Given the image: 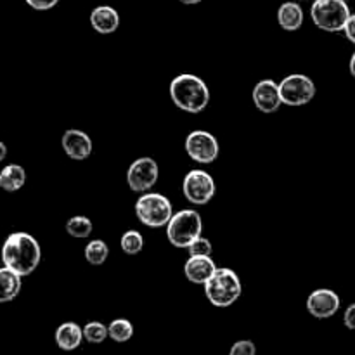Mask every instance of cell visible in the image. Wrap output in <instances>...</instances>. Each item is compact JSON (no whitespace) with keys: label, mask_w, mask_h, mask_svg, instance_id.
I'll return each instance as SVG.
<instances>
[{"label":"cell","mask_w":355,"mask_h":355,"mask_svg":"<svg viewBox=\"0 0 355 355\" xmlns=\"http://www.w3.org/2000/svg\"><path fill=\"white\" fill-rule=\"evenodd\" d=\"M2 263L19 276L26 277L37 270L42 262V248L28 232H12L2 246Z\"/></svg>","instance_id":"1"},{"label":"cell","mask_w":355,"mask_h":355,"mask_svg":"<svg viewBox=\"0 0 355 355\" xmlns=\"http://www.w3.org/2000/svg\"><path fill=\"white\" fill-rule=\"evenodd\" d=\"M170 97L180 111L198 114L203 113L210 104V89L198 75L182 73L170 83Z\"/></svg>","instance_id":"2"},{"label":"cell","mask_w":355,"mask_h":355,"mask_svg":"<svg viewBox=\"0 0 355 355\" xmlns=\"http://www.w3.org/2000/svg\"><path fill=\"white\" fill-rule=\"evenodd\" d=\"M205 297L214 307L225 309L234 305L243 293V284L236 270L229 267H218L214 276L203 284Z\"/></svg>","instance_id":"3"},{"label":"cell","mask_w":355,"mask_h":355,"mask_svg":"<svg viewBox=\"0 0 355 355\" xmlns=\"http://www.w3.org/2000/svg\"><path fill=\"white\" fill-rule=\"evenodd\" d=\"M134 210L139 222L151 229L166 227L173 217L172 201L159 193L141 194L135 201Z\"/></svg>","instance_id":"4"},{"label":"cell","mask_w":355,"mask_h":355,"mask_svg":"<svg viewBox=\"0 0 355 355\" xmlns=\"http://www.w3.org/2000/svg\"><path fill=\"white\" fill-rule=\"evenodd\" d=\"M203 232V220L196 210H180L173 214L166 225V239L175 248H186Z\"/></svg>","instance_id":"5"},{"label":"cell","mask_w":355,"mask_h":355,"mask_svg":"<svg viewBox=\"0 0 355 355\" xmlns=\"http://www.w3.org/2000/svg\"><path fill=\"white\" fill-rule=\"evenodd\" d=\"M350 16L352 12L347 0H315L311 7V17L315 26L329 33L343 31Z\"/></svg>","instance_id":"6"},{"label":"cell","mask_w":355,"mask_h":355,"mask_svg":"<svg viewBox=\"0 0 355 355\" xmlns=\"http://www.w3.org/2000/svg\"><path fill=\"white\" fill-rule=\"evenodd\" d=\"M279 90L283 104L291 107L305 106L315 97L314 80L307 75H302V73L284 76L279 82Z\"/></svg>","instance_id":"7"},{"label":"cell","mask_w":355,"mask_h":355,"mask_svg":"<svg viewBox=\"0 0 355 355\" xmlns=\"http://www.w3.org/2000/svg\"><path fill=\"white\" fill-rule=\"evenodd\" d=\"M215 191H217V186H215L214 177L201 168L187 172L182 180L184 196L191 205H196V207L210 203L215 196Z\"/></svg>","instance_id":"8"},{"label":"cell","mask_w":355,"mask_h":355,"mask_svg":"<svg viewBox=\"0 0 355 355\" xmlns=\"http://www.w3.org/2000/svg\"><path fill=\"white\" fill-rule=\"evenodd\" d=\"M159 177V168L156 159L149 156H142L132 162L127 170V184L134 193L144 194L149 193L156 186Z\"/></svg>","instance_id":"9"},{"label":"cell","mask_w":355,"mask_h":355,"mask_svg":"<svg viewBox=\"0 0 355 355\" xmlns=\"http://www.w3.org/2000/svg\"><path fill=\"white\" fill-rule=\"evenodd\" d=\"M186 153L194 163L210 165L218 158L220 146L217 137L207 130H193L186 137Z\"/></svg>","instance_id":"10"},{"label":"cell","mask_w":355,"mask_h":355,"mask_svg":"<svg viewBox=\"0 0 355 355\" xmlns=\"http://www.w3.org/2000/svg\"><path fill=\"white\" fill-rule=\"evenodd\" d=\"M340 297L329 288L314 290L307 298V311L315 319H329L340 311Z\"/></svg>","instance_id":"11"},{"label":"cell","mask_w":355,"mask_h":355,"mask_svg":"<svg viewBox=\"0 0 355 355\" xmlns=\"http://www.w3.org/2000/svg\"><path fill=\"white\" fill-rule=\"evenodd\" d=\"M253 103L260 113H276L283 104V97H281L279 83L274 82L272 78L260 80L253 89Z\"/></svg>","instance_id":"12"},{"label":"cell","mask_w":355,"mask_h":355,"mask_svg":"<svg viewBox=\"0 0 355 355\" xmlns=\"http://www.w3.org/2000/svg\"><path fill=\"white\" fill-rule=\"evenodd\" d=\"M62 151L68 158L75 159V162H83L92 155V139L87 132L78 130V128H69L62 134L61 139Z\"/></svg>","instance_id":"13"},{"label":"cell","mask_w":355,"mask_h":355,"mask_svg":"<svg viewBox=\"0 0 355 355\" xmlns=\"http://www.w3.org/2000/svg\"><path fill=\"white\" fill-rule=\"evenodd\" d=\"M218 267L215 266L211 257H189L184 266V274H186L187 281L193 284H201L203 286Z\"/></svg>","instance_id":"14"},{"label":"cell","mask_w":355,"mask_h":355,"mask_svg":"<svg viewBox=\"0 0 355 355\" xmlns=\"http://www.w3.org/2000/svg\"><path fill=\"white\" fill-rule=\"evenodd\" d=\"M90 26L101 35L114 33L120 26V14L111 6H97L90 12Z\"/></svg>","instance_id":"15"},{"label":"cell","mask_w":355,"mask_h":355,"mask_svg":"<svg viewBox=\"0 0 355 355\" xmlns=\"http://www.w3.org/2000/svg\"><path fill=\"white\" fill-rule=\"evenodd\" d=\"M55 343L61 350L64 352H71V350H76L80 345H82V340L85 338L83 336V328H80L76 322H62L58 329H55Z\"/></svg>","instance_id":"16"},{"label":"cell","mask_w":355,"mask_h":355,"mask_svg":"<svg viewBox=\"0 0 355 355\" xmlns=\"http://www.w3.org/2000/svg\"><path fill=\"white\" fill-rule=\"evenodd\" d=\"M277 23L283 30L297 31L304 24V9L297 2H284L277 9Z\"/></svg>","instance_id":"17"},{"label":"cell","mask_w":355,"mask_h":355,"mask_svg":"<svg viewBox=\"0 0 355 355\" xmlns=\"http://www.w3.org/2000/svg\"><path fill=\"white\" fill-rule=\"evenodd\" d=\"M0 304H7V302H12L17 295L21 293V288H23V276H19L17 272H14L9 267H2L0 269Z\"/></svg>","instance_id":"18"},{"label":"cell","mask_w":355,"mask_h":355,"mask_svg":"<svg viewBox=\"0 0 355 355\" xmlns=\"http://www.w3.org/2000/svg\"><path fill=\"white\" fill-rule=\"evenodd\" d=\"M26 182V170L21 165H7L3 166L2 172H0V187H2L6 193H16Z\"/></svg>","instance_id":"19"},{"label":"cell","mask_w":355,"mask_h":355,"mask_svg":"<svg viewBox=\"0 0 355 355\" xmlns=\"http://www.w3.org/2000/svg\"><path fill=\"white\" fill-rule=\"evenodd\" d=\"M83 255L90 266H103L110 257V246L103 239H92L83 250Z\"/></svg>","instance_id":"20"},{"label":"cell","mask_w":355,"mask_h":355,"mask_svg":"<svg viewBox=\"0 0 355 355\" xmlns=\"http://www.w3.org/2000/svg\"><path fill=\"white\" fill-rule=\"evenodd\" d=\"M92 220L85 217V215H75V217H71L66 222V232L76 239H87L92 234Z\"/></svg>","instance_id":"21"},{"label":"cell","mask_w":355,"mask_h":355,"mask_svg":"<svg viewBox=\"0 0 355 355\" xmlns=\"http://www.w3.org/2000/svg\"><path fill=\"white\" fill-rule=\"evenodd\" d=\"M120 248L127 255H139L144 250V238H142V234L139 231L130 229V231L123 232V236H121Z\"/></svg>","instance_id":"22"},{"label":"cell","mask_w":355,"mask_h":355,"mask_svg":"<svg viewBox=\"0 0 355 355\" xmlns=\"http://www.w3.org/2000/svg\"><path fill=\"white\" fill-rule=\"evenodd\" d=\"M107 329H110V338L116 343H125L134 336V326L127 319H114Z\"/></svg>","instance_id":"23"},{"label":"cell","mask_w":355,"mask_h":355,"mask_svg":"<svg viewBox=\"0 0 355 355\" xmlns=\"http://www.w3.org/2000/svg\"><path fill=\"white\" fill-rule=\"evenodd\" d=\"M83 336H85V340L89 343L97 345V343H103L104 340L110 338V329L103 322L90 321L83 326Z\"/></svg>","instance_id":"24"},{"label":"cell","mask_w":355,"mask_h":355,"mask_svg":"<svg viewBox=\"0 0 355 355\" xmlns=\"http://www.w3.org/2000/svg\"><path fill=\"white\" fill-rule=\"evenodd\" d=\"M187 252H189V257H211L214 246H211L210 239L200 236V238L194 239V241L187 246Z\"/></svg>","instance_id":"25"},{"label":"cell","mask_w":355,"mask_h":355,"mask_svg":"<svg viewBox=\"0 0 355 355\" xmlns=\"http://www.w3.org/2000/svg\"><path fill=\"white\" fill-rule=\"evenodd\" d=\"M229 355H257V347L252 340H239L231 347Z\"/></svg>","instance_id":"26"},{"label":"cell","mask_w":355,"mask_h":355,"mask_svg":"<svg viewBox=\"0 0 355 355\" xmlns=\"http://www.w3.org/2000/svg\"><path fill=\"white\" fill-rule=\"evenodd\" d=\"M31 9L35 10H49L59 3V0H24Z\"/></svg>","instance_id":"27"},{"label":"cell","mask_w":355,"mask_h":355,"mask_svg":"<svg viewBox=\"0 0 355 355\" xmlns=\"http://www.w3.org/2000/svg\"><path fill=\"white\" fill-rule=\"evenodd\" d=\"M343 324L349 329H352V331H355V304L347 307L345 314H343Z\"/></svg>","instance_id":"28"},{"label":"cell","mask_w":355,"mask_h":355,"mask_svg":"<svg viewBox=\"0 0 355 355\" xmlns=\"http://www.w3.org/2000/svg\"><path fill=\"white\" fill-rule=\"evenodd\" d=\"M343 33H345V37L349 38L352 44H355V14H352V16L349 17L345 28H343Z\"/></svg>","instance_id":"29"},{"label":"cell","mask_w":355,"mask_h":355,"mask_svg":"<svg viewBox=\"0 0 355 355\" xmlns=\"http://www.w3.org/2000/svg\"><path fill=\"white\" fill-rule=\"evenodd\" d=\"M350 75L355 78V52L352 54V58H350Z\"/></svg>","instance_id":"30"},{"label":"cell","mask_w":355,"mask_h":355,"mask_svg":"<svg viewBox=\"0 0 355 355\" xmlns=\"http://www.w3.org/2000/svg\"><path fill=\"white\" fill-rule=\"evenodd\" d=\"M180 2H182L184 6H196V3L203 2V0H180Z\"/></svg>","instance_id":"31"},{"label":"cell","mask_w":355,"mask_h":355,"mask_svg":"<svg viewBox=\"0 0 355 355\" xmlns=\"http://www.w3.org/2000/svg\"><path fill=\"white\" fill-rule=\"evenodd\" d=\"M6 158V144L3 142H0V159Z\"/></svg>","instance_id":"32"}]
</instances>
